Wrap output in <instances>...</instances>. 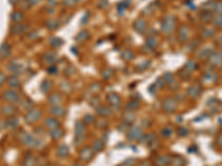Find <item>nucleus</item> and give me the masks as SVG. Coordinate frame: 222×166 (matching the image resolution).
Segmentation results:
<instances>
[{"label": "nucleus", "mask_w": 222, "mask_h": 166, "mask_svg": "<svg viewBox=\"0 0 222 166\" xmlns=\"http://www.w3.org/2000/svg\"><path fill=\"white\" fill-rule=\"evenodd\" d=\"M174 23H175V21H174L173 16H171V14L167 16L163 19V21H162V24H161V30H162V32L166 34L171 33L173 31Z\"/></svg>", "instance_id": "nucleus-1"}, {"label": "nucleus", "mask_w": 222, "mask_h": 166, "mask_svg": "<svg viewBox=\"0 0 222 166\" xmlns=\"http://www.w3.org/2000/svg\"><path fill=\"white\" fill-rule=\"evenodd\" d=\"M75 133H76L75 142L77 144H80L83 141V135H85V124H83V122L78 121V122L76 123Z\"/></svg>", "instance_id": "nucleus-2"}, {"label": "nucleus", "mask_w": 222, "mask_h": 166, "mask_svg": "<svg viewBox=\"0 0 222 166\" xmlns=\"http://www.w3.org/2000/svg\"><path fill=\"white\" fill-rule=\"evenodd\" d=\"M141 136H143L142 134V130L139 126H132L130 127L129 131H128V139L130 141H137V139H140Z\"/></svg>", "instance_id": "nucleus-3"}, {"label": "nucleus", "mask_w": 222, "mask_h": 166, "mask_svg": "<svg viewBox=\"0 0 222 166\" xmlns=\"http://www.w3.org/2000/svg\"><path fill=\"white\" fill-rule=\"evenodd\" d=\"M2 98L5 99V101L9 102V103H18L20 101V96L14 90H7L5 91Z\"/></svg>", "instance_id": "nucleus-4"}, {"label": "nucleus", "mask_w": 222, "mask_h": 166, "mask_svg": "<svg viewBox=\"0 0 222 166\" xmlns=\"http://www.w3.org/2000/svg\"><path fill=\"white\" fill-rule=\"evenodd\" d=\"M40 115H41V112L38 110V108H32V110H30V111L26 114L24 119H26V122L31 124V123L37 122L38 120H39V117H40Z\"/></svg>", "instance_id": "nucleus-5"}, {"label": "nucleus", "mask_w": 222, "mask_h": 166, "mask_svg": "<svg viewBox=\"0 0 222 166\" xmlns=\"http://www.w3.org/2000/svg\"><path fill=\"white\" fill-rule=\"evenodd\" d=\"M163 110L168 113H172L177 108V101L173 98H168L163 101Z\"/></svg>", "instance_id": "nucleus-6"}, {"label": "nucleus", "mask_w": 222, "mask_h": 166, "mask_svg": "<svg viewBox=\"0 0 222 166\" xmlns=\"http://www.w3.org/2000/svg\"><path fill=\"white\" fill-rule=\"evenodd\" d=\"M29 30V26L26 23H14L10 28V32L14 34H22Z\"/></svg>", "instance_id": "nucleus-7"}, {"label": "nucleus", "mask_w": 222, "mask_h": 166, "mask_svg": "<svg viewBox=\"0 0 222 166\" xmlns=\"http://www.w3.org/2000/svg\"><path fill=\"white\" fill-rule=\"evenodd\" d=\"M93 156V149L91 147H85V149H81V152H80V158L83 161V162H89L90 159L92 158Z\"/></svg>", "instance_id": "nucleus-8"}, {"label": "nucleus", "mask_w": 222, "mask_h": 166, "mask_svg": "<svg viewBox=\"0 0 222 166\" xmlns=\"http://www.w3.org/2000/svg\"><path fill=\"white\" fill-rule=\"evenodd\" d=\"M133 28L138 33H143L144 31L147 30V22L142 19H137L136 22L133 23Z\"/></svg>", "instance_id": "nucleus-9"}, {"label": "nucleus", "mask_w": 222, "mask_h": 166, "mask_svg": "<svg viewBox=\"0 0 222 166\" xmlns=\"http://www.w3.org/2000/svg\"><path fill=\"white\" fill-rule=\"evenodd\" d=\"M107 101L111 106H119L120 103H121V99L117 93H110L107 96Z\"/></svg>", "instance_id": "nucleus-10"}, {"label": "nucleus", "mask_w": 222, "mask_h": 166, "mask_svg": "<svg viewBox=\"0 0 222 166\" xmlns=\"http://www.w3.org/2000/svg\"><path fill=\"white\" fill-rule=\"evenodd\" d=\"M8 69H9V71H10L11 73L18 74V73H20V72L24 70V65L21 64V63H18L17 61H12L9 63Z\"/></svg>", "instance_id": "nucleus-11"}, {"label": "nucleus", "mask_w": 222, "mask_h": 166, "mask_svg": "<svg viewBox=\"0 0 222 166\" xmlns=\"http://www.w3.org/2000/svg\"><path fill=\"white\" fill-rule=\"evenodd\" d=\"M59 122L58 120L55 119V117H47V119L44 120V126L49 130V131H51V130L56 129V127H59Z\"/></svg>", "instance_id": "nucleus-12"}, {"label": "nucleus", "mask_w": 222, "mask_h": 166, "mask_svg": "<svg viewBox=\"0 0 222 166\" xmlns=\"http://www.w3.org/2000/svg\"><path fill=\"white\" fill-rule=\"evenodd\" d=\"M97 113L101 117H108V116H110L112 114V111H111V108L106 106V105H99L97 108Z\"/></svg>", "instance_id": "nucleus-13"}, {"label": "nucleus", "mask_w": 222, "mask_h": 166, "mask_svg": "<svg viewBox=\"0 0 222 166\" xmlns=\"http://www.w3.org/2000/svg\"><path fill=\"white\" fill-rule=\"evenodd\" d=\"M63 134H65V132H63V130H62L61 127H56V129L49 131V135H50V137H51L53 141L60 139L62 136H63Z\"/></svg>", "instance_id": "nucleus-14"}, {"label": "nucleus", "mask_w": 222, "mask_h": 166, "mask_svg": "<svg viewBox=\"0 0 222 166\" xmlns=\"http://www.w3.org/2000/svg\"><path fill=\"white\" fill-rule=\"evenodd\" d=\"M50 113L52 115L57 116V117H61L66 114V110L60 105H52L51 108H50Z\"/></svg>", "instance_id": "nucleus-15"}, {"label": "nucleus", "mask_w": 222, "mask_h": 166, "mask_svg": "<svg viewBox=\"0 0 222 166\" xmlns=\"http://www.w3.org/2000/svg\"><path fill=\"white\" fill-rule=\"evenodd\" d=\"M11 54V47L8 43H2L0 45V58H8Z\"/></svg>", "instance_id": "nucleus-16"}, {"label": "nucleus", "mask_w": 222, "mask_h": 166, "mask_svg": "<svg viewBox=\"0 0 222 166\" xmlns=\"http://www.w3.org/2000/svg\"><path fill=\"white\" fill-rule=\"evenodd\" d=\"M188 36H189V30L187 26H182L180 29H179V32H178V38L181 42H185L188 40Z\"/></svg>", "instance_id": "nucleus-17"}, {"label": "nucleus", "mask_w": 222, "mask_h": 166, "mask_svg": "<svg viewBox=\"0 0 222 166\" xmlns=\"http://www.w3.org/2000/svg\"><path fill=\"white\" fill-rule=\"evenodd\" d=\"M10 18H11V21L14 22V23H21L22 20L24 19V16L20 11H14V12L11 14Z\"/></svg>", "instance_id": "nucleus-18"}, {"label": "nucleus", "mask_w": 222, "mask_h": 166, "mask_svg": "<svg viewBox=\"0 0 222 166\" xmlns=\"http://www.w3.org/2000/svg\"><path fill=\"white\" fill-rule=\"evenodd\" d=\"M7 83H8V85L12 89H16L20 85V81H19V79H18L16 75H10V77L7 79Z\"/></svg>", "instance_id": "nucleus-19"}, {"label": "nucleus", "mask_w": 222, "mask_h": 166, "mask_svg": "<svg viewBox=\"0 0 222 166\" xmlns=\"http://www.w3.org/2000/svg\"><path fill=\"white\" fill-rule=\"evenodd\" d=\"M169 163H171V161H170V156H168V155H162L156 159V164H157L158 166H166V165H168Z\"/></svg>", "instance_id": "nucleus-20"}, {"label": "nucleus", "mask_w": 222, "mask_h": 166, "mask_svg": "<svg viewBox=\"0 0 222 166\" xmlns=\"http://www.w3.org/2000/svg\"><path fill=\"white\" fill-rule=\"evenodd\" d=\"M57 59H58V57H57V54L53 53V52H48V53H46L43 55V60L48 64H52L55 61H57Z\"/></svg>", "instance_id": "nucleus-21"}, {"label": "nucleus", "mask_w": 222, "mask_h": 166, "mask_svg": "<svg viewBox=\"0 0 222 166\" xmlns=\"http://www.w3.org/2000/svg\"><path fill=\"white\" fill-rule=\"evenodd\" d=\"M57 154H58L59 157H61V158H65L67 157L69 154V149L68 146L65 145V144H62L58 147V151H57Z\"/></svg>", "instance_id": "nucleus-22"}, {"label": "nucleus", "mask_w": 222, "mask_h": 166, "mask_svg": "<svg viewBox=\"0 0 222 166\" xmlns=\"http://www.w3.org/2000/svg\"><path fill=\"white\" fill-rule=\"evenodd\" d=\"M48 100L52 105H58L61 102V96L58 93H51V94L49 95Z\"/></svg>", "instance_id": "nucleus-23"}, {"label": "nucleus", "mask_w": 222, "mask_h": 166, "mask_svg": "<svg viewBox=\"0 0 222 166\" xmlns=\"http://www.w3.org/2000/svg\"><path fill=\"white\" fill-rule=\"evenodd\" d=\"M88 38H89V32L83 30V31H81V32H79V33L76 36V41H77V42H82V41L87 40Z\"/></svg>", "instance_id": "nucleus-24"}, {"label": "nucleus", "mask_w": 222, "mask_h": 166, "mask_svg": "<svg viewBox=\"0 0 222 166\" xmlns=\"http://www.w3.org/2000/svg\"><path fill=\"white\" fill-rule=\"evenodd\" d=\"M49 43H50V45L53 47V48H59L62 43H63V42H62V40L60 39V38L52 37L51 39L49 40Z\"/></svg>", "instance_id": "nucleus-25"}, {"label": "nucleus", "mask_w": 222, "mask_h": 166, "mask_svg": "<svg viewBox=\"0 0 222 166\" xmlns=\"http://www.w3.org/2000/svg\"><path fill=\"white\" fill-rule=\"evenodd\" d=\"M121 58L123 60H126V61H129V60H132L133 59V52L129 49H127V50L122 51V53H121Z\"/></svg>", "instance_id": "nucleus-26"}, {"label": "nucleus", "mask_w": 222, "mask_h": 166, "mask_svg": "<svg viewBox=\"0 0 222 166\" xmlns=\"http://www.w3.org/2000/svg\"><path fill=\"white\" fill-rule=\"evenodd\" d=\"M103 147H105V143H103L102 141H100V139H97L96 142L92 144V149L93 151H96V152L102 151Z\"/></svg>", "instance_id": "nucleus-27"}, {"label": "nucleus", "mask_w": 222, "mask_h": 166, "mask_svg": "<svg viewBox=\"0 0 222 166\" xmlns=\"http://www.w3.org/2000/svg\"><path fill=\"white\" fill-rule=\"evenodd\" d=\"M14 112H16V108L12 105H6L2 108V113L5 115H12Z\"/></svg>", "instance_id": "nucleus-28"}, {"label": "nucleus", "mask_w": 222, "mask_h": 166, "mask_svg": "<svg viewBox=\"0 0 222 166\" xmlns=\"http://www.w3.org/2000/svg\"><path fill=\"white\" fill-rule=\"evenodd\" d=\"M58 26H59V23L57 20H48L46 22V27H47V29H49V30H55V29L58 28Z\"/></svg>", "instance_id": "nucleus-29"}, {"label": "nucleus", "mask_w": 222, "mask_h": 166, "mask_svg": "<svg viewBox=\"0 0 222 166\" xmlns=\"http://www.w3.org/2000/svg\"><path fill=\"white\" fill-rule=\"evenodd\" d=\"M126 108L128 111H134V110H137V108H139V102L132 100V101H130L129 103L127 104Z\"/></svg>", "instance_id": "nucleus-30"}, {"label": "nucleus", "mask_w": 222, "mask_h": 166, "mask_svg": "<svg viewBox=\"0 0 222 166\" xmlns=\"http://www.w3.org/2000/svg\"><path fill=\"white\" fill-rule=\"evenodd\" d=\"M36 158H34V156H28V157H26L24 161V166H34L36 165Z\"/></svg>", "instance_id": "nucleus-31"}, {"label": "nucleus", "mask_w": 222, "mask_h": 166, "mask_svg": "<svg viewBox=\"0 0 222 166\" xmlns=\"http://www.w3.org/2000/svg\"><path fill=\"white\" fill-rule=\"evenodd\" d=\"M51 88V82L50 81H47V80H44L42 83H41L40 85V89H41V91L43 92V93H46V92H48L49 91V89Z\"/></svg>", "instance_id": "nucleus-32"}, {"label": "nucleus", "mask_w": 222, "mask_h": 166, "mask_svg": "<svg viewBox=\"0 0 222 166\" xmlns=\"http://www.w3.org/2000/svg\"><path fill=\"white\" fill-rule=\"evenodd\" d=\"M162 79H163V81L164 83H167L168 85L170 84L171 82H173L174 81V77L172 73H170V72H168V73H166V74L162 77Z\"/></svg>", "instance_id": "nucleus-33"}, {"label": "nucleus", "mask_w": 222, "mask_h": 166, "mask_svg": "<svg viewBox=\"0 0 222 166\" xmlns=\"http://www.w3.org/2000/svg\"><path fill=\"white\" fill-rule=\"evenodd\" d=\"M188 94L191 95V96H197L199 94V88L197 85H193L191 88L188 89Z\"/></svg>", "instance_id": "nucleus-34"}, {"label": "nucleus", "mask_w": 222, "mask_h": 166, "mask_svg": "<svg viewBox=\"0 0 222 166\" xmlns=\"http://www.w3.org/2000/svg\"><path fill=\"white\" fill-rule=\"evenodd\" d=\"M112 77V70L111 69H106V70H103L102 71V78L108 80Z\"/></svg>", "instance_id": "nucleus-35"}, {"label": "nucleus", "mask_w": 222, "mask_h": 166, "mask_svg": "<svg viewBox=\"0 0 222 166\" xmlns=\"http://www.w3.org/2000/svg\"><path fill=\"white\" fill-rule=\"evenodd\" d=\"M147 44H148V48L153 49V48L157 45V40H156V38H149L147 40Z\"/></svg>", "instance_id": "nucleus-36"}, {"label": "nucleus", "mask_w": 222, "mask_h": 166, "mask_svg": "<svg viewBox=\"0 0 222 166\" xmlns=\"http://www.w3.org/2000/svg\"><path fill=\"white\" fill-rule=\"evenodd\" d=\"M78 2V0H62V4L67 7H72Z\"/></svg>", "instance_id": "nucleus-37"}, {"label": "nucleus", "mask_w": 222, "mask_h": 166, "mask_svg": "<svg viewBox=\"0 0 222 166\" xmlns=\"http://www.w3.org/2000/svg\"><path fill=\"white\" fill-rule=\"evenodd\" d=\"M172 134V129L171 127H164V130L162 131V135L166 137H170Z\"/></svg>", "instance_id": "nucleus-38"}, {"label": "nucleus", "mask_w": 222, "mask_h": 166, "mask_svg": "<svg viewBox=\"0 0 222 166\" xmlns=\"http://www.w3.org/2000/svg\"><path fill=\"white\" fill-rule=\"evenodd\" d=\"M133 117H134V114H133V113H127L126 115H124V119H126L124 121H126V122H129V123L132 122L133 120H134Z\"/></svg>", "instance_id": "nucleus-39"}, {"label": "nucleus", "mask_w": 222, "mask_h": 166, "mask_svg": "<svg viewBox=\"0 0 222 166\" xmlns=\"http://www.w3.org/2000/svg\"><path fill=\"white\" fill-rule=\"evenodd\" d=\"M48 72L50 73V74L56 75V74H57V72H58V68H57V67H55V65H51V67H49V68H48Z\"/></svg>", "instance_id": "nucleus-40"}, {"label": "nucleus", "mask_w": 222, "mask_h": 166, "mask_svg": "<svg viewBox=\"0 0 222 166\" xmlns=\"http://www.w3.org/2000/svg\"><path fill=\"white\" fill-rule=\"evenodd\" d=\"M134 164H136V159L130 158V159H128V161H126V162L123 163L122 166H133Z\"/></svg>", "instance_id": "nucleus-41"}, {"label": "nucleus", "mask_w": 222, "mask_h": 166, "mask_svg": "<svg viewBox=\"0 0 222 166\" xmlns=\"http://www.w3.org/2000/svg\"><path fill=\"white\" fill-rule=\"evenodd\" d=\"M150 63H151L150 61H146L144 63H142V64L138 65V69H139V70H146L147 68H149V64H150Z\"/></svg>", "instance_id": "nucleus-42"}, {"label": "nucleus", "mask_w": 222, "mask_h": 166, "mask_svg": "<svg viewBox=\"0 0 222 166\" xmlns=\"http://www.w3.org/2000/svg\"><path fill=\"white\" fill-rule=\"evenodd\" d=\"M58 0H47V5H48L49 7H51V8H53V7H56V6H57V5H58Z\"/></svg>", "instance_id": "nucleus-43"}, {"label": "nucleus", "mask_w": 222, "mask_h": 166, "mask_svg": "<svg viewBox=\"0 0 222 166\" xmlns=\"http://www.w3.org/2000/svg\"><path fill=\"white\" fill-rule=\"evenodd\" d=\"M90 89H91L93 92H98L100 90V85L98 84V83H93V84L90 86Z\"/></svg>", "instance_id": "nucleus-44"}, {"label": "nucleus", "mask_w": 222, "mask_h": 166, "mask_svg": "<svg viewBox=\"0 0 222 166\" xmlns=\"http://www.w3.org/2000/svg\"><path fill=\"white\" fill-rule=\"evenodd\" d=\"M93 121H95V117H93L92 115H85V122H87V123H92Z\"/></svg>", "instance_id": "nucleus-45"}, {"label": "nucleus", "mask_w": 222, "mask_h": 166, "mask_svg": "<svg viewBox=\"0 0 222 166\" xmlns=\"http://www.w3.org/2000/svg\"><path fill=\"white\" fill-rule=\"evenodd\" d=\"M100 8H106L108 7V0H100Z\"/></svg>", "instance_id": "nucleus-46"}, {"label": "nucleus", "mask_w": 222, "mask_h": 166, "mask_svg": "<svg viewBox=\"0 0 222 166\" xmlns=\"http://www.w3.org/2000/svg\"><path fill=\"white\" fill-rule=\"evenodd\" d=\"M5 81H6V77H5L4 73H0V86L4 84Z\"/></svg>", "instance_id": "nucleus-47"}, {"label": "nucleus", "mask_w": 222, "mask_h": 166, "mask_svg": "<svg viewBox=\"0 0 222 166\" xmlns=\"http://www.w3.org/2000/svg\"><path fill=\"white\" fill-rule=\"evenodd\" d=\"M88 18H89V14H88V12H87V14H85V17H83V18H82L81 23H85V22H87V21H85V20H87Z\"/></svg>", "instance_id": "nucleus-48"}, {"label": "nucleus", "mask_w": 222, "mask_h": 166, "mask_svg": "<svg viewBox=\"0 0 222 166\" xmlns=\"http://www.w3.org/2000/svg\"><path fill=\"white\" fill-rule=\"evenodd\" d=\"M179 134H180V135H185V134H187V130H180V131H179Z\"/></svg>", "instance_id": "nucleus-49"}, {"label": "nucleus", "mask_w": 222, "mask_h": 166, "mask_svg": "<svg viewBox=\"0 0 222 166\" xmlns=\"http://www.w3.org/2000/svg\"><path fill=\"white\" fill-rule=\"evenodd\" d=\"M139 166H150V165H149V163L148 162H142V163H140V165Z\"/></svg>", "instance_id": "nucleus-50"}, {"label": "nucleus", "mask_w": 222, "mask_h": 166, "mask_svg": "<svg viewBox=\"0 0 222 166\" xmlns=\"http://www.w3.org/2000/svg\"><path fill=\"white\" fill-rule=\"evenodd\" d=\"M19 0H9V2H10L11 5H14V4H17Z\"/></svg>", "instance_id": "nucleus-51"}, {"label": "nucleus", "mask_w": 222, "mask_h": 166, "mask_svg": "<svg viewBox=\"0 0 222 166\" xmlns=\"http://www.w3.org/2000/svg\"><path fill=\"white\" fill-rule=\"evenodd\" d=\"M73 166H82V165H81V164H79V163H77V164H75Z\"/></svg>", "instance_id": "nucleus-52"}, {"label": "nucleus", "mask_w": 222, "mask_h": 166, "mask_svg": "<svg viewBox=\"0 0 222 166\" xmlns=\"http://www.w3.org/2000/svg\"><path fill=\"white\" fill-rule=\"evenodd\" d=\"M43 166H48V165H43Z\"/></svg>", "instance_id": "nucleus-53"}]
</instances>
